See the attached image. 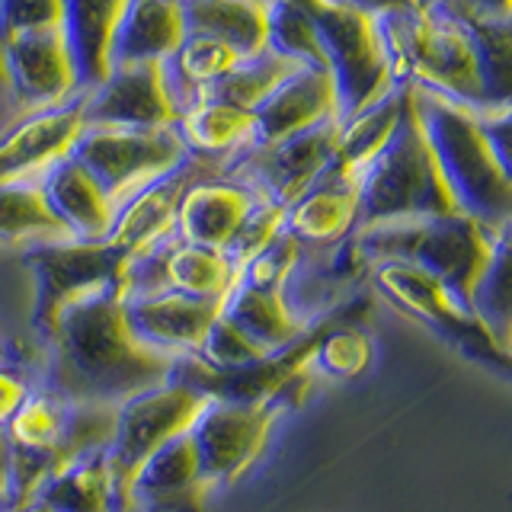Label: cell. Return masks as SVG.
<instances>
[{"label":"cell","instance_id":"cell-1","mask_svg":"<svg viewBox=\"0 0 512 512\" xmlns=\"http://www.w3.org/2000/svg\"><path fill=\"white\" fill-rule=\"evenodd\" d=\"M45 391L64 404H125L173 378L176 356L141 343L125 314V288L77 301L45 336Z\"/></svg>","mask_w":512,"mask_h":512},{"label":"cell","instance_id":"cell-2","mask_svg":"<svg viewBox=\"0 0 512 512\" xmlns=\"http://www.w3.org/2000/svg\"><path fill=\"white\" fill-rule=\"evenodd\" d=\"M410 103L464 212L509 224V109H471L416 87Z\"/></svg>","mask_w":512,"mask_h":512},{"label":"cell","instance_id":"cell-3","mask_svg":"<svg viewBox=\"0 0 512 512\" xmlns=\"http://www.w3.org/2000/svg\"><path fill=\"white\" fill-rule=\"evenodd\" d=\"M506 240L509 224H490L468 212L356 228L349 234V244L359 250L368 269L378 260L413 263L445 282L471 308H477L480 292L506 263Z\"/></svg>","mask_w":512,"mask_h":512},{"label":"cell","instance_id":"cell-4","mask_svg":"<svg viewBox=\"0 0 512 512\" xmlns=\"http://www.w3.org/2000/svg\"><path fill=\"white\" fill-rule=\"evenodd\" d=\"M397 84L429 90L471 109H509L490 93L474 29L439 7L384 16Z\"/></svg>","mask_w":512,"mask_h":512},{"label":"cell","instance_id":"cell-5","mask_svg":"<svg viewBox=\"0 0 512 512\" xmlns=\"http://www.w3.org/2000/svg\"><path fill=\"white\" fill-rule=\"evenodd\" d=\"M458 212H464V208L455 189L448 186L439 157L432 151L410 103L400 132L359 176L356 228H381V224L442 218Z\"/></svg>","mask_w":512,"mask_h":512},{"label":"cell","instance_id":"cell-6","mask_svg":"<svg viewBox=\"0 0 512 512\" xmlns=\"http://www.w3.org/2000/svg\"><path fill=\"white\" fill-rule=\"evenodd\" d=\"M311 13L340 93V122L388 96L397 84L384 20L343 0H298Z\"/></svg>","mask_w":512,"mask_h":512},{"label":"cell","instance_id":"cell-7","mask_svg":"<svg viewBox=\"0 0 512 512\" xmlns=\"http://www.w3.org/2000/svg\"><path fill=\"white\" fill-rule=\"evenodd\" d=\"M368 276H372L384 301L394 304L410 320H420L448 346L490 368H500V372L509 368L506 333L496 330L490 317L471 308L468 301H461L452 288L429 276L426 269L404 260H378L368 269Z\"/></svg>","mask_w":512,"mask_h":512},{"label":"cell","instance_id":"cell-8","mask_svg":"<svg viewBox=\"0 0 512 512\" xmlns=\"http://www.w3.org/2000/svg\"><path fill=\"white\" fill-rule=\"evenodd\" d=\"M208 404H212V397L180 378H170L119 404L116 436H112L106 452L116 512H125L128 490H132L144 461L157 455L167 442L186 436Z\"/></svg>","mask_w":512,"mask_h":512},{"label":"cell","instance_id":"cell-9","mask_svg":"<svg viewBox=\"0 0 512 512\" xmlns=\"http://www.w3.org/2000/svg\"><path fill=\"white\" fill-rule=\"evenodd\" d=\"M84 164L116 205L173 173L189 160V151L176 132L167 128H122V125H87L71 151Z\"/></svg>","mask_w":512,"mask_h":512},{"label":"cell","instance_id":"cell-10","mask_svg":"<svg viewBox=\"0 0 512 512\" xmlns=\"http://www.w3.org/2000/svg\"><path fill=\"white\" fill-rule=\"evenodd\" d=\"M128 263V253L109 240H64L26 250V266L36 276L32 327L45 336L77 301L125 288Z\"/></svg>","mask_w":512,"mask_h":512},{"label":"cell","instance_id":"cell-11","mask_svg":"<svg viewBox=\"0 0 512 512\" xmlns=\"http://www.w3.org/2000/svg\"><path fill=\"white\" fill-rule=\"evenodd\" d=\"M0 87H7L16 116L74 100L84 87H80L68 32H4V39H0Z\"/></svg>","mask_w":512,"mask_h":512},{"label":"cell","instance_id":"cell-12","mask_svg":"<svg viewBox=\"0 0 512 512\" xmlns=\"http://www.w3.org/2000/svg\"><path fill=\"white\" fill-rule=\"evenodd\" d=\"M336 148H340V122H324L292 138L253 144L224 173L250 183L263 199L288 208L333 167Z\"/></svg>","mask_w":512,"mask_h":512},{"label":"cell","instance_id":"cell-13","mask_svg":"<svg viewBox=\"0 0 512 512\" xmlns=\"http://www.w3.org/2000/svg\"><path fill=\"white\" fill-rule=\"evenodd\" d=\"M282 413L285 407L279 404H237V400L212 397V404L189 429L212 490L237 484L253 468Z\"/></svg>","mask_w":512,"mask_h":512},{"label":"cell","instance_id":"cell-14","mask_svg":"<svg viewBox=\"0 0 512 512\" xmlns=\"http://www.w3.org/2000/svg\"><path fill=\"white\" fill-rule=\"evenodd\" d=\"M237 282H240V266L224 250L186 244L180 237H170L151 253L128 263L125 295L180 292L189 298L228 301Z\"/></svg>","mask_w":512,"mask_h":512},{"label":"cell","instance_id":"cell-15","mask_svg":"<svg viewBox=\"0 0 512 512\" xmlns=\"http://www.w3.org/2000/svg\"><path fill=\"white\" fill-rule=\"evenodd\" d=\"M180 119V106L167 84L164 61L112 64L96 87L84 90L87 125L167 128Z\"/></svg>","mask_w":512,"mask_h":512},{"label":"cell","instance_id":"cell-16","mask_svg":"<svg viewBox=\"0 0 512 512\" xmlns=\"http://www.w3.org/2000/svg\"><path fill=\"white\" fill-rule=\"evenodd\" d=\"M84 128V90L61 106L16 116L0 132V183L45 176L74 151Z\"/></svg>","mask_w":512,"mask_h":512},{"label":"cell","instance_id":"cell-17","mask_svg":"<svg viewBox=\"0 0 512 512\" xmlns=\"http://www.w3.org/2000/svg\"><path fill=\"white\" fill-rule=\"evenodd\" d=\"M263 196L250 183L237 180L231 173H202L192 180L180 199L176 212V237L186 244L224 250L234 244V237L256 212Z\"/></svg>","mask_w":512,"mask_h":512},{"label":"cell","instance_id":"cell-18","mask_svg":"<svg viewBox=\"0 0 512 512\" xmlns=\"http://www.w3.org/2000/svg\"><path fill=\"white\" fill-rule=\"evenodd\" d=\"M228 301L189 298L180 292H132L125 295V314L135 336L170 356H199L208 330L224 314Z\"/></svg>","mask_w":512,"mask_h":512},{"label":"cell","instance_id":"cell-19","mask_svg":"<svg viewBox=\"0 0 512 512\" xmlns=\"http://www.w3.org/2000/svg\"><path fill=\"white\" fill-rule=\"evenodd\" d=\"M218 167L205 164V160L189 157L183 167H176L173 173L160 176L151 186H144L135 192L125 205H119L116 224L109 231V244H116L119 250L128 253V260L151 253L164 240L176 237V212H180V199L192 180H199L202 173H215ZM224 173V170H221Z\"/></svg>","mask_w":512,"mask_h":512},{"label":"cell","instance_id":"cell-20","mask_svg":"<svg viewBox=\"0 0 512 512\" xmlns=\"http://www.w3.org/2000/svg\"><path fill=\"white\" fill-rule=\"evenodd\" d=\"M208 493L212 484L205 480L196 442L186 432L144 461L128 490L125 512H205Z\"/></svg>","mask_w":512,"mask_h":512},{"label":"cell","instance_id":"cell-21","mask_svg":"<svg viewBox=\"0 0 512 512\" xmlns=\"http://www.w3.org/2000/svg\"><path fill=\"white\" fill-rule=\"evenodd\" d=\"M256 116V144H272L317 128L324 122H340V93L327 68L301 64L266 96Z\"/></svg>","mask_w":512,"mask_h":512},{"label":"cell","instance_id":"cell-22","mask_svg":"<svg viewBox=\"0 0 512 512\" xmlns=\"http://www.w3.org/2000/svg\"><path fill=\"white\" fill-rule=\"evenodd\" d=\"M359 224V180L340 167H330L320 180L285 208V231L304 250L330 253Z\"/></svg>","mask_w":512,"mask_h":512},{"label":"cell","instance_id":"cell-23","mask_svg":"<svg viewBox=\"0 0 512 512\" xmlns=\"http://www.w3.org/2000/svg\"><path fill=\"white\" fill-rule=\"evenodd\" d=\"M42 189L52 212L77 240L109 237L119 215V205L109 199V192L100 186V180L74 154L58 160L52 170H45Z\"/></svg>","mask_w":512,"mask_h":512},{"label":"cell","instance_id":"cell-24","mask_svg":"<svg viewBox=\"0 0 512 512\" xmlns=\"http://www.w3.org/2000/svg\"><path fill=\"white\" fill-rule=\"evenodd\" d=\"M176 132H180L189 157L228 170V164L256 144V116L250 109L199 96L180 112Z\"/></svg>","mask_w":512,"mask_h":512},{"label":"cell","instance_id":"cell-25","mask_svg":"<svg viewBox=\"0 0 512 512\" xmlns=\"http://www.w3.org/2000/svg\"><path fill=\"white\" fill-rule=\"evenodd\" d=\"M186 39L180 0H128L112 39V64L167 61ZM109 64V68H112Z\"/></svg>","mask_w":512,"mask_h":512},{"label":"cell","instance_id":"cell-26","mask_svg":"<svg viewBox=\"0 0 512 512\" xmlns=\"http://www.w3.org/2000/svg\"><path fill=\"white\" fill-rule=\"evenodd\" d=\"M180 7L192 36L221 39L244 58L269 48L272 0H180Z\"/></svg>","mask_w":512,"mask_h":512},{"label":"cell","instance_id":"cell-27","mask_svg":"<svg viewBox=\"0 0 512 512\" xmlns=\"http://www.w3.org/2000/svg\"><path fill=\"white\" fill-rule=\"evenodd\" d=\"M224 314H228L237 327H244L256 343H263L269 352L292 346L311 327V320L301 317L292 308L288 288H279V285L237 282L234 292L228 295V304H224Z\"/></svg>","mask_w":512,"mask_h":512},{"label":"cell","instance_id":"cell-28","mask_svg":"<svg viewBox=\"0 0 512 512\" xmlns=\"http://www.w3.org/2000/svg\"><path fill=\"white\" fill-rule=\"evenodd\" d=\"M128 0H64V32H68L80 87H96L109 74L112 39Z\"/></svg>","mask_w":512,"mask_h":512},{"label":"cell","instance_id":"cell-29","mask_svg":"<svg viewBox=\"0 0 512 512\" xmlns=\"http://www.w3.org/2000/svg\"><path fill=\"white\" fill-rule=\"evenodd\" d=\"M77 240L45 199L42 176L36 180H10L0 183V244L4 247H45Z\"/></svg>","mask_w":512,"mask_h":512},{"label":"cell","instance_id":"cell-30","mask_svg":"<svg viewBox=\"0 0 512 512\" xmlns=\"http://www.w3.org/2000/svg\"><path fill=\"white\" fill-rule=\"evenodd\" d=\"M407 106H410V90L407 84H400L388 96H381L378 103L362 109L359 116L340 122V148H336L333 167H340L359 180L365 167L372 164V160L391 144V138L400 132V125L407 119Z\"/></svg>","mask_w":512,"mask_h":512},{"label":"cell","instance_id":"cell-31","mask_svg":"<svg viewBox=\"0 0 512 512\" xmlns=\"http://www.w3.org/2000/svg\"><path fill=\"white\" fill-rule=\"evenodd\" d=\"M240 58L244 55H240L237 48H231L228 42L186 32L180 48L164 61L167 84L173 90V100L180 106V112L192 100H199L205 90H212L224 74H231Z\"/></svg>","mask_w":512,"mask_h":512},{"label":"cell","instance_id":"cell-32","mask_svg":"<svg viewBox=\"0 0 512 512\" xmlns=\"http://www.w3.org/2000/svg\"><path fill=\"white\" fill-rule=\"evenodd\" d=\"M32 500L55 506L58 512H116L106 452L68 464L55 477H48Z\"/></svg>","mask_w":512,"mask_h":512},{"label":"cell","instance_id":"cell-33","mask_svg":"<svg viewBox=\"0 0 512 512\" xmlns=\"http://www.w3.org/2000/svg\"><path fill=\"white\" fill-rule=\"evenodd\" d=\"M298 68H301L298 61L266 48V52H260V55L240 58L237 68L231 74H224L218 84L212 90H205L202 96H212V100H224L231 106L256 112L266 103V96L276 90L288 74H295Z\"/></svg>","mask_w":512,"mask_h":512},{"label":"cell","instance_id":"cell-34","mask_svg":"<svg viewBox=\"0 0 512 512\" xmlns=\"http://www.w3.org/2000/svg\"><path fill=\"white\" fill-rule=\"evenodd\" d=\"M269 48L298 64H311V68H327L324 42L298 0H272L269 10Z\"/></svg>","mask_w":512,"mask_h":512},{"label":"cell","instance_id":"cell-35","mask_svg":"<svg viewBox=\"0 0 512 512\" xmlns=\"http://www.w3.org/2000/svg\"><path fill=\"white\" fill-rule=\"evenodd\" d=\"M372 365V340L359 330L356 320H343L327 330V336L317 346L314 368H324L336 378H356Z\"/></svg>","mask_w":512,"mask_h":512},{"label":"cell","instance_id":"cell-36","mask_svg":"<svg viewBox=\"0 0 512 512\" xmlns=\"http://www.w3.org/2000/svg\"><path fill=\"white\" fill-rule=\"evenodd\" d=\"M266 356H269V349L263 343H256L244 327H237L228 314H221L215 320L199 352V359L212 368H244Z\"/></svg>","mask_w":512,"mask_h":512},{"label":"cell","instance_id":"cell-37","mask_svg":"<svg viewBox=\"0 0 512 512\" xmlns=\"http://www.w3.org/2000/svg\"><path fill=\"white\" fill-rule=\"evenodd\" d=\"M282 231H285V205L263 199L256 205V212L247 218L244 228H240V234L234 237V244L228 247V256L237 266H244L256 253H263Z\"/></svg>","mask_w":512,"mask_h":512},{"label":"cell","instance_id":"cell-38","mask_svg":"<svg viewBox=\"0 0 512 512\" xmlns=\"http://www.w3.org/2000/svg\"><path fill=\"white\" fill-rule=\"evenodd\" d=\"M4 32L64 29V0H0Z\"/></svg>","mask_w":512,"mask_h":512},{"label":"cell","instance_id":"cell-39","mask_svg":"<svg viewBox=\"0 0 512 512\" xmlns=\"http://www.w3.org/2000/svg\"><path fill=\"white\" fill-rule=\"evenodd\" d=\"M429 7H439L464 23L509 20V0H436V4H429Z\"/></svg>","mask_w":512,"mask_h":512},{"label":"cell","instance_id":"cell-40","mask_svg":"<svg viewBox=\"0 0 512 512\" xmlns=\"http://www.w3.org/2000/svg\"><path fill=\"white\" fill-rule=\"evenodd\" d=\"M29 394H32L29 381L20 378L16 372H10V368L0 365V429L10 423V416L20 410V404H23Z\"/></svg>","mask_w":512,"mask_h":512},{"label":"cell","instance_id":"cell-41","mask_svg":"<svg viewBox=\"0 0 512 512\" xmlns=\"http://www.w3.org/2000/svg\"><path fill=\"white\" fill-rule=\"evenodd\" d=\"M343 4H352V7H362L375 16H397V13H407L413 7H423L420 0H343Z\"/></svg>","mask_w":512,"mask_h":512},{"label":"cell","instance_id":"cell-42","mask_svg":"<svg viewBox=\"0 0 512 512\" xmlns=\"http://www.w3.org/2000/svg\"><path fill=\"white\" fill-rule=\"evenodd\" d=\"M7 487H10V445L4 429H0V506H7Z\"/></svg>","mask_w":512,"mask_h":512},{"label":"cell","instance_id":"cell-43","mask_svg":"<svg viewBox=\"0 0 512 512\" xmlns=\"http://www.w3.org/2000/svg\"><path fill=\"white\" fill-rule=\"evenodd\" d=\"M7 512H58V509H55V506H48V503H39V500H29V503L13 506V509H7Z\"/></svg>","mask_w":512,"mask_h":512},{"label":"cell","instance_id":"cell-44","mask_svg":"<svg viewBox=\"0 0 512 512\" xmlns=\"http://www.w3.org/2000/svg\"><path fill=\"white\" fill-rule=\"evenodd\" d=\"M0 365H4V346H0Z\"/></svg>","mask_w":512,"mask_h":512},{"label":"cell","instance_id":"cell-45","mask_svg":"<svg viewBox=\"0 0 512 512\" xmlns=\"http://www.w3.org/2000/svg\"><path fill=\"white\" fill-rule=\"evenodd\" d=\"M0 39H4V23H0Z\"/></svg>","mask_w":512,"mask_h":512},{"label":"cell","instance_id":"cell-46","mask_svg":"<svg viewBox=\"0 0 512 512\" xmlns=\"http://www.w3.org/2000/svg\"><path fill=\"white\" fill-rule=\"evenodd\" d=\"M0 512H4V506H0Z\"/></svg>","mask_w":512,"mask_h":512}]
</instances>
